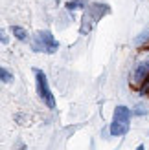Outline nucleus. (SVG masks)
<instances>
[{
  "label": "nucleus",
  "mask_w": 149,
  "mask_h": 150,
  "mask_svg": "<svg viewBox=\"0 0 149 150\" xmlns=\"http://www.w3.org/2000/svg\"><path fill=\"white\" fill-rule=\"evenodd\" d=\"M131 114L133 112L127 106H116L114 108V115H112V123H110V136L120 137L125 136L129 132L131 126Z\"/></svg>",
  "instance_id": "obj_1"
},
{
  "label": "nucleus",
  "mask_w": 149,
  "mask_h": 150,
  "mask_svg": "<svg viewBox=\"0 0 149 150\" xmlns=\"http://www.w3.org/2000/svg\"><path fill=\"white\" fill-rule=\"evenodd\" d=\"M33 73H35L37 95H39V99L44 101V104H46L48 108H55V97L50 90V84H48V79H46V75H44V71L39 70V68H33Z\"/></svg>",
  "instance_id": "obj_2"
},
{
  "label": "nucleus",
  "mask_w": 149,
  "mask_h": 150,
  "mask_svg": "<svg viewBox=\"0 0 149 150\" xmlns=\"http://www.w3.org/2000/svg\"><path fill=\"white\" fill-rule=\"evenodd\" d=\"M59 48V42L54 39V35L50 31H39L35 33L33 42H32V50L39 51V53H55Z\"/></svg>",
  "instance_id": "obj_3"
},
{
  "label": "nucleus",
  "mask_w": 149,
  "mask_h": 150,
  "mask_svg": "<svg viewBox=\"0 0 149 150\" xmlns=\"http://www.w3.org/2000/svg\"><path fill=\"white\" fill-rule=\"evenodd\" d=\"M147 77H149V50L140 55V61L135 66V71H133V82L140 84V82H144Z\"/></svg>",
  "instance_id": "obj_4"
},
{
  "label": "nucleus",
  "mask_w": 149,
  "mask_h": 150,
  "mask_svg": "<svg viewBox=\"0 0 149 150\" xmlns=\"http://www.w3.org/2000/svg\"><path fill=\"white\" fill-rule=\"evenodd\" d=\"M11 31H13V35L17 37L19 40H22V42H24V40H28V33H26L22 28H19V26H13V28H11Z\"/></svg>",
  "instance_id": "obj_5"
},
{
  "label": "nucleus",
  "mask_w": 149,
  "mask_h": 150,
  "mask_svg": "<svg viewBox=\"0 0 149 150\" xmlns=\"http://www.w3.org/2000/svg\"><path fill=\"white\" fill-rule=\"evenodd\" d=\"M0 77H2V82H4V84H7V82L13 81V75H11V71L7 70V68H0Z\"/></svg>",
  "instance_id": "obj_6"
},
{
  "label": "nucleus",
  "mask_w": 149,
  "mask_h": 150,
  "mask_svg": "<svg viewBox=\"0 0 149 150\" xmlns=\"http://www.w3.org/2000/svg\"><path fill=\"white\" fill-rule=\"evenodd\" d=\"M140 93H142V95H145V93H149V77L144 81V86L142 88H140Z\"/></svg>",
  "instance_id": "obj_7"
},
{
  "label": "nucleus",
  "mask_w": 149,
  "mask_h": 150,
  "mask_svg": "<svg viewBox=\"0 0 149 150\" xmlns=\"http://www.w3.org/2000/svg\"><path fill=\"white\" fill-rule=\"evenodd\" d=\"M135 114H136V115H145V114H147V108H144V106H136Z\"/></svg>",
  "instance_id": "obj_8"
},
{
  "label": "nucleus",
  "mask_w": 149,
  "mask_h": 150,
  "mask_svg": "<svg viewBox=\"0 0 149 150\" xmlns=\"http://www.w3.org/2000/svg\"><path fill=\"white\" fill-rule=\"evenodd\" d=\"M136 150H144V146H142V145H140V146H138V148H136Z\"/></svg>",
  "instance_id": "obj_9"
}]
</instances>
